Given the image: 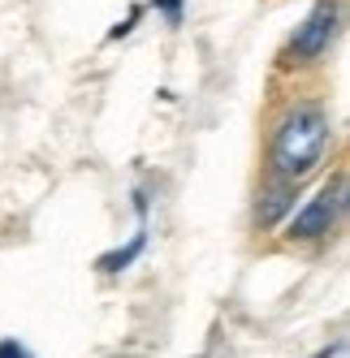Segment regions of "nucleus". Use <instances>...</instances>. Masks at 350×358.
I'll list each match as a JSON object with an SVG mask.
<instances>
[{"instance_id": "7", "label": "nucleus", "mask_w": 350, "mask_h": 358, "mask_svg": "<svg viewBox=\"0 0 350 358\" xmlns=\"http://www.w3.org/2000/svg\"><path fill=\"white\" fill-rule=\"evenodd\" d=\"M139 13H143V9H130V17H126V22H117V27H113V39L130 35V31H134V22H139Z\"/></svg>"}, {"instance_id": "5", "label": "nucleus", "mask_w": 350, "mask_h": 358, "mask_svg": "<svg viewBox=\"0 0 350 358\" xmlns=\"http://www.w3.org/2000/svg\"><path fill=\"white\" fill-rule=\"evenodd\" d=\"M134 212H139L134 238H130L126 246H117V250H108V255H99V272H121V268H130L139 255H143V246H147V199H143V194H134Z\"/></svg>"}, {"instance_id": "2", "label": "nucleus", "mask_w": 350, "mask_h": 358, "mask_svg": "<svg viewBox=\"0 0 350 358\" xmlns=\"http://www.w3.org/2000/svg\"><path fill=\"white\" fill-rule=\"evenodd\" d=\"M346 208V173H337L329 186H320V194L307 203L303 212H294L290 229H286V238L290 242H316V238H329L333 234V224Z\"/></svg>"}, {"instance_id": "6", "label": "nucleus", "mask_w": 350, "mask_h": 358, "mask_svg": "<svg viewBox=\"0 0 350 358\" xmlns=\"http://www.w3.org/2000/svg\"><path fill=\"white\" fill-rule=\"evenodd\" d=\"M152 5L173 22V27H178V22H182V0H152Z\"/></svg>"}, {"instance_id": "1", "label": "nucleus", "mask_w": 350, "mask_h": 358, "mask_svg": "<svg viewBox=\"0 0 350 358\" xmlns=\"http://www.w3.org/2000/svg\"><path fill=\"white\" fill-rule=\"evenodd\" d=\"M329 113L316 99H298V104L277 121L272 130V177H286V182H303L312 177L324 160V147H329Z\"/></svg>"}, {"instance_id": "8", "label": "nucleus", "mask_w": 350, "mask_h": 358, "mask_svg": "<svg viewBox=\"0 0 350 358\" xmlns=\"http://www.w3.org/2000/svg\"><path fill=\"white\" fill-rule=\"evenodd\" d=\"M0 358H31V354L22 350L18 341H0Z\"/></svg>"}, {"instance_id": "9", "label": "nucleus", "mask_w": 350, "mask_h": 358, "mask_svg": "<svg viewBox=\"0 0 350 358\" xmlns=\"http://www.w3.org/2000/svg\"><path fill=\"white\" fill-rule=\"evenodd\" d=\"M333 354H337V345H329V350H320L316 358H333Z\"/></svg>"}, {"instance_id": "4", "label": "nucleus", "mask_w": 350, "mask_h": 358, "mask_svg": "<svg viewBox=\"0 0 350 358\" xmlns=\"http://www.w3.org/2000/svg\"><path fill=\"white\" fill-rule=\"evenodd\" d=\"M294 194H298V182H286V177H268L264 190H260V203H255V224L260 229H272L290 208H294Z\"/></svg>"}, {"instance_id": "3", "label": "nucleus", "mask_w": 350, "mask_h": 358, "mask_svg": "<svg viewBox=\"0 0 350 358\" xmlns=\"http://www.w3.org/2000/svg\"><path fill=\"white\" fill-rule=\"evenodd\" d=\"M337 0H316V9L307 13V22L294 31V39H290V48H286V57H290V65H312L316 57H324L333 48V39H337Z\"/></svg>"}]
</instances>
